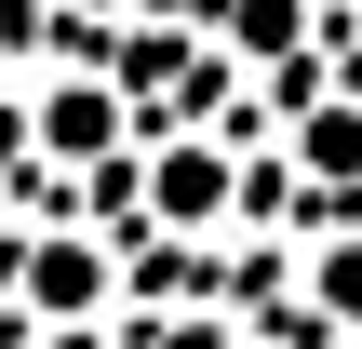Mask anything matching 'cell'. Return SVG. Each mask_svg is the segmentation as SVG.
<instances>
[{
  "instance_id": "1",
  "label": "cell",
  "mask_w": 362,
  "mask_h": 349,
  "mask_svg": "<svg viewBox=\"0 0 362 349\" xmlns=\"http://www.w3.org/2000/svg\"><path fill=\"white\" fill-rule=\"evenodd\" d=\"M0 282H13V309H27L40 336H67V323H121V296H134V229H94V215L13 229Z\"/></svg>"
},
{
  "instance_id": "5",
  "label": "cell",
  "mask_w": 362,
  "mask_h": 349,
  "mask_svg": "<svg viewBox=\"0 0 362 349\" xmlns=\"http://www.w3.org/2000/svg\"><path fill=\"white\" fill-rule=\"evenodd\" d=\"M336 27H349V40H362V0H336Z\"/></svg>"
},
{
  "instance_id": "2",
  "label": "cell",
  "mask_w": 362,
  "mask_h": 349,
  "mask_svg": "<svg viewBox=\"0 0 362 349\" xmlns=\"http://www.w3.org/2000/svg\"><path fill=\"white\" fill-rule=\"evenodd\" d=\"M13 121H27V161H40V175H107V161L134 148V108H121V81H107L94 54L13 81Z\"/></svg>"
},
{
  "instance_id": "4",
  "label": "cell",
  "mask_w": 362,
  "mask_h": 349,
  "mask_svg": "<svg viewBox=\"0 0 362 349\" xmlns=\"http://www.w3.org/2000/svg\"><path fill=\"white\" fill-rule=\"evenodd\" d=\"M282 269H296V296H309V323H322V336H362V215L296 229V242H282Z\"/></svg>"
},
{
  "instance_id": "3",
  "label": "cell",
  "mask_w": 362,
  "mask_h": 349,
  "mask_svg": "<svg viewBox=\"0 0 362 349\" xmlns=\"http://www.w3.org/2000/svg\"><path fill=\"white\" fill-rule=\"evenodd\" d=\"M322 13H336V0H202V54H215L228 81H269V67H296V54L322 40Z\"/></svg>"
}]
</instances>
